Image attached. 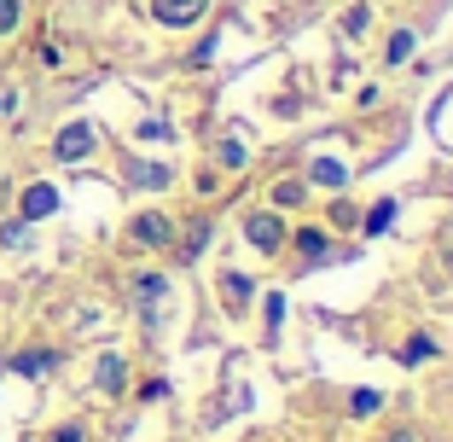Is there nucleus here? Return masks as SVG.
Segmentation results:
<instances>
[{"instance_id":"1","label":"nucleus","mask_w":453,"mask_h":442,"mask_svg":"<svg viewBox=\"0 0 453 442\" xmlns=\"http://www.w3.org/2000/svg\"><path fill=\"white\" fill-rule=\"evenodd\" d=\"M94 122H65V128H58V140H53V158L58 163H81V158H94Z\"/></svg>"},{"instance_id":"2","label":"nucleus","mask_w":453,"mask_h":442,"mask_svg":"<svg viewBox=\"0 0 453 442\" xmlns=\"http://www.w3.org/2000/svg\"><path fill=\"white\" fill-rule=\"evenodd\" d=\"M203 6H210V0H151V18H157L163 29H187V24L203 18Z\"/></svg>"},{"instance_id":"3","label":"nucleus","mask_w":453,"mask_h":442,"mask_svg":"<svg viewBox=\"0 0 453 442\" xmlns=\"http://www.w3.org/2000/svg\"><path fill=\"white\" fill-rule=\"evenodd\" d=\"M244 239H250L256 251H267V256H273V251L285 244V228H280V215H273V210H256L250 221H244Z\"/></svg>"},{"instance_id":"4","label":"nucleus","mask_w":453,"mask_h":442,"mask_svg":"<svg viewBox=\"0 0 453 442\" xmlns=\"http://www.w3.org/2000/svg\"><path fill=\"white\" fill-rule=\"evenodd\" d=\"M53 210H58V187H47V181L24 187V198H18V215H24V221H47Z\"/></svg>"},{"instance_id":"5","label":"nucleus","mask_w":453,"mask_h":442,"mask_svg":"<svg viewBox=\"0 0 453 442\" xmlns=\"http://www.w3.org/2000/svg\"><path fill=\"white\" fill-rule=\"evenodd\" d=\"M128 233H134L140 244H169V239H174V228L163 221V215H151V210H146V215H134V228H128Z\"/></svg>"},{"instance_id":"6","label":"nucleus","mask_w":453,"mask_h":442,"mask_svg":"<svg viewBox=\"0 0 453 442\" xmlns=\"http://www.w3.org/2000/svg\"><path fill=\"white\" fill-rule=\"evenodd\" d=\"M122 378H128L122 355H99V367H94V384L105 390V396H117V390H122Z\"/></svg>"},{"instance_id":"7","label":"nucleus","mask_w":453,"mask_h":442,"mask_svg":"<svg viewBox=\"0 0 453 442\" xmlns=\"http://www.w3.org/2000/svg\"><path fill=\"white\" fill-rule=\"evenodd\" d=\"M53 367H58V355H53V349H24V355L12 361V373H24V378H41V373H53Z\"/></svg>"},{"instance_id":"8","label":"nucleus","mask_w":453,"mask_h":442,"mask_svg":"<svg viewBox=\"0 0 453 442\" xmlns=\"http://www.w3.org/2000/svg\"><path fill=\"white\" fill-rule=\"evenodd\" d=\"M314 181H320V187H349V169H343V163H337V158H314Z\"/></svg>"},{"instance_id":"9","label":"nucleus","mask_w":453,"mask_h":442,"mask_svg":"<svg viewBox=\"0 0 453 442\" xmlns=\"http://www.w3.org/2000/svg\"><path fill=\"white\" fill-rule=\"evenodd\" d=\"M128 181L134 187H169V169H163V163H134Z\"/></svg>"},{"instance_id":"10","label":"nucleus","mask_w":453,"mask_h":442,"mask_svg":"<svg viewBox=\"0 0 453 442\" xmlns=\"http://www.w3.org/2000/svg\"><path fill=\"white\" fill-rule=\"evenodd\" d=\"M221 291H226V308H233V314H239V308L250 303V280H244V274H226Z\"/></svg>"},{"instance_id":"11","label":"nucleus","mask_w":453,"mask_h":442,"mask_svg":"<svg viewBox=\"0 0 453 442\" xmlns=\"http://www.w3.org/2000/svg\"><path fill=\"white\" fill-rule=\"evenodd\" d=\"M430 355H436V344H430L425 332H418V337H407V349H401V361H407V367H425Z\"/></svg>"},{"instance_id":"12","label":"nucleus","mask_w":453,"mask_h":442,"mask_svg":"<svg viewBox=\"0 0 453 442\" xmlns=\"http://www.w3.org/2000/svg\"><path fill=\"white\" fill-rule=\"evenodd\" d=\"M389 221H395V198H378L366 215V233H389Z\"/></svg>"},{"instance_id":"13","label":"nucleus","mask_w":453,"mask_h":442,"mask_svg":"<svg viewBox=\"0 0 453 442\" xmlns=\"http://www.w3.org/2000/svg\"><path fill=\"white\" fill-rule=\"evenodd\" d=\"M384 53H389V65H401V58H413V29H395Z\"/></svg>"},{"instance_id":"14","label":"nucleus","mask_w":453,"mask_h":442,"mask_svg":"<svg viewBox=\"0 0 453 442\" xmlns=\"http://www.w3.org/2000/svg\"><path fill=\"white\" fill-rule=\"evenodd\" d=\"M24 24V0H0V35H12Z\"/></svg>"},{"instance_id":"15","label":"nucleus","mask_w":453,"mask_h":442,"mask_svg":"<svg viewBox=\"0 0 453 442\" xmlns=\"http://www.w3.org/2000/svg\"><path fill=\"white\" fill-rule=\"evenodd\" d=\"M296 251H303V256H326V233L320 228H303V233H296Z\"/></svg>"},{"instance_id":"16","label":"nucleus","mask_w":453,"mask_h":442,"mask_svg":"<svg viewBox=\"0 0 453 442\" xmlns=\"http://www.w3.org/2000/svg\"><path fill=\"white\" fill-rule=\"evenodd\" d=\"M378 402H384V396H378V390H355V419H366V414H378Z\"/></svg>"},{"instance_id":"17","label":"nucleus","mask_w":453,"mask_h":442,"mask_svg":"<svg viewBox=\"0 0 453 442\" xmlns=\"http://www.w3.org/2000/svg\"><path fill=\"white\" fill-rule=\"evenodd\" d=\"M0 244H29V221H24V215H18V221H6V228H0Z\"/></svg>"},{"instance_id":"18","label":"nucleus","mask_w":453,"mask_h":442,"mask_svg":"<svg viewBox=\"0 0 453 442\" xmlns=\"http://www.w3.org/2000/svg\"><path fill=\"white\" fill-rule=\"evenodd\" d=\"M273 198H280V204H303V181H280V187H273Z\"/></svg>"},{"instance_id":"19","label":"nucleus","mask_w":453,"mask_h":442,"mask_svg":"<svg viewBox=\"0 0 453 442\" xmlns=\"http://www.w3.org/2000/svg\"><path fill=\"white\" fill-rule=\"evenodd\" d=\"M280 321H285V297L273 291V297H267V332H280Z\"/></svg>"},{"instance_id":"20","label":"nucleus","mask_w":453,"mask_h":442,"mask_svg":"<svg viewBox=\"0 0 453 442\" xmlns=\"http://www.w3.org/2000/svg\"><path fill=\"white\" fill-rule=\"evenodd\" d=\"M366 18H372L366 6H349V18H343V24H349V35H360V29H366Z\"/></svg>"},{"instance_id":"21","label":"nucleus","mask_w":453,"mask_h":442,"mask_svg":"<svg viewBox=\"0 0 453 442\" xmlns=\"http://www.w3.org/2000/svg\"><path fill=\"white\" fill-rule=\"evenodd\" d=\"M221 163H226V169H239V163H244V146H239V140H226V146H221Z\"/></svg>"},{"instance_id":"22","label":"nucleus","mask_w":453,"mask_h":442,"mask_svg":"<svg viewBox=\"0 0 453 442\" xmlns=\"http://www.w3.org/2000/svg\"><path fill=\"white\" fill-rule=\"evenodd\" d=\"M53 442H88V437H81V425H58V430H53Z\"/></svg>"},{"instance_id":"23","label":"nucleus","mask_w":453,"mask_h":442,"mask_svg":"<svg viewBox=\"0 0 453 442\" xmlns=\"http://www.w3.org/2000/svg\"><path fill=\"white\" fill-rule=\"evenodd\" d=\"M389 442H413V437H407V430H395V437H389Z\"/></svg>"}]
</instances>
